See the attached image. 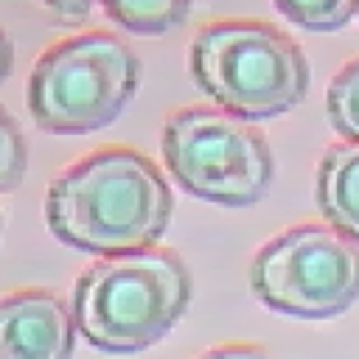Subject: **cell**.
Masks as SVG:
<instances>
[{
    "label": "cell",
    "mask_w": 359,
    "mask_h": 359,
    "mask_svg": "<svg viewBox=\"0 0 359 359\" xmlns=\"http://www.w3.org/2000/svg\"><path fill=\"white\" fill-rule=\"evenodd\" d=\"M50 233L101 258L149 250L171 222L163 171L137 149L107 146L65 168L45 196Z\"/></svg>",
    "instance_id": "1"
},
{
    "label": "cell",
    "mask_w": 359,
    "mask_h": 359,
    "mask_svg": "<svg viewBox=\"0 0 359 359\" xmlns=\"http://www.w3.org/2000/svg\"><path fill=\"white\" fill-rule=\"evenodd\" d=\"M191 300V272L180 255L137 250L90 264L70 311L79 334L104 353H137L160 342Z\"/></svg>",
    "instance_id": "2"
},
{
    "label": "cell",
    "mask_w": 359,
    "mask_h": 359,
    "mask_svg": "<svg viewBox=\"0 0 359 359\" xmlns=\"http://www.w3.org/2000/svg\"><path fill=\"white\" fill-rule=\"evenodd\" d=\"M191 76L222 109L264 121L297 107L309 90V62L294 39L261 20H219L191 42Z\"/></svg>",
    "instance_id": "3"
},
{
    "label": "cell",
    "mask_w": 359,
    "mask_h": 359,
    "mask_svg": "<svg viewBox=\"0 0 359 359\" xmlns=\"http://www.w3.org/2000/svg\"><path fill=\"white\" fill-rule=\"evenodd\" d=\"M140 62L109 31H84L48 48L28 76V109L56 135H84L112 123L132 98Z\"/></svg>",
    "instance_id": "4"
},
{
    "label": "cell",
    "mask_w": 359,
    "mask_h": 359,
    "mask_svg": "<svg viewBox=\"0 0 359 359\" xmlns=\"http://www.w3.org/2000/svg\"><path fill=\"white\" fill-rule=\"evenodd\" d=\"M160 146L171 177L205 202L250 208L272 182L266 140L222 107L177 109L163 126Z\"/></svg>",
    "instance_id": "5"
},
{
    "label": "cell",
    "mask_w": 359,
    "mask_h": 359,
    "mask_svg": "<svg viewBox=\"0 0 359 359\" xmlns=\"http://www.w3.org/2000/svg\"><path fill=\"white\" fill-rule=\"evenodd\" d=\"M250 286L272 311L297 320L337 317L359 297V247L331 224H297L255 252Z\"/></svg>",
    "instance_id": "6"
},
{
    "label": "cell",
    "mask_w": 359,
    "mask_h": 359,
    "mask_svg": "<svg viewBox=\"0 0 359 359\" xmlns=\"http://www.w3.org/2000/svg\"><path fill=\"white\" fill-rule=\"evenodd\" d=\"M76 320L48 289H20L0 297V359H70Z\"/></svg>",
    "instance_id": "7"
},
{
    "label": "cell",
    "mask_w": 359,
    "mask_h": 359,
    "mask_svg": "<svg viewBox=\"0 0 359 359\" xmlns=\"http://www.w3.org/2000/svg\"><path fill=\"white\" fill-rule=\"evenodd\" d=\"M314 194L325 222L359 247V143L345 140L325 149Z\"/></svg>",
    "instance_id": "8"
},
{
    "label": "cell",
    "mask_w": 359,
    "mask_h": 359,
    "mask_svg": "<svg viewBox=\"0 0 359 359\" xmlns=\"http://www.w3.org/2000/svg\"><path fill=\"white\" fill-rule=\"evenodd\" d=\"M107 14L135 34H165L191 11V0H101Z\"/></svg>",
    "instance_id": "9"
},
{
    "label": "cell",
    "mask_w": 359,
    "mask_h": 359,
    "mask_svg": "<svg viewBox=\"0 0 359 359\" xmlns=\"http://www.w3.org/2000/svg\"><path fill=\"white\" fill-rule=\"evenodd\" d=\"M325 112L331 126L348 140L359 143V56L351 59L328 84Z\"/></svg>",
    "instance_id": "10"
},
{
    "label": "cell",
    "mask_w": 359,
    "mask_h": 359,
    "mask_svg": "<svg viewBox=\"0 0 359 359\" xmlns=\"http://www.w3.org/2000/svg\"><path fill=\"white\" fill-rule=\"evenodd\" d=\"M275 6L306 31H337L359 11V0H275Z\"/></svg>",
    "instance_id": "11"
},
{
    "label": "cell",
    "mask_w": 359,
    "mask_h": 359,
    "mask_svg": "<svg viewBox=\"0 0 359 359\" xmlns=\"http://www.w3.org/2000/svg\"><path fill=\"white\" fill-rule=\"evenodd\" d=\"M28 168V149L17 123L0 109V194L14 191Z\"/></svg>",
    "instance_id": "12"
},
{
    "label": "cell",
    "mask_w": 359,
    "mask_h": 359,
    "mask_svg": "<svg viewBox=\"0 0 359 359\" xmlns=\"http://www.w3.org/2000/svg\"><path fill=\"white\" fill-rule=\"evenodd\" d=\"M39 3L48 6L65 25H73V22H81L90 14L95 0H39Z\"/></svg>",
    "instance_id": "13"
},
{
    "label": "cell",
    "mask_w": 359,
    "mask_h": 359,
    "mask_svg": "<svg viewBox=\"0 0 359 359\" xmlns=\"http://www.w3.org/2000/svg\"><path fill=\"white\" fill-rule=\"evenodd\" d=\"M199 359H269V353L264 348H258V345L236 342V345H219V348L202 353Z\"/></svg>",
    "instance_id": "14"
},
{
    "label": "cell",
    "mask_w": 359,
    "mask_h": 359,
    "mask_svg": "<svg viewBox=\"0 0 359 359\" xmlns=\"http://www.w3.org/2000/svg\"><path fill=\"white\" fill-rule=\"evenodd\" d=\"M11 65H14V48L8 42V36L0 31V84L6 81V76L11 73Z\"/></svg>",
    "instance_id": "15"
}]
</instances>
